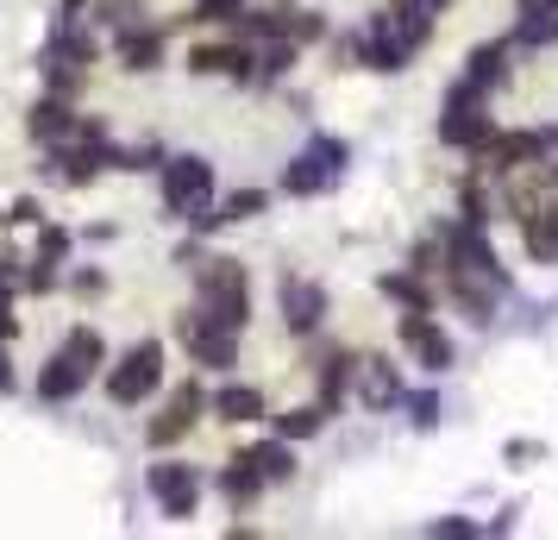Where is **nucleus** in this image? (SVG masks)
<instances>
[{
    "label": "nucleus",
    "instance_id": "f257e3e1",
    "mask_svg": "<svg viewBox=\"0 0 558 540\" xmlns=\"http://www.w3.org/2000/svg\"><path fill=\"white\" fill-rule=\"evenodd\" d=\"M439 232H446V277H439V296H446L464 321L489 327L496 309H502V296H508V271H502V257H496V245H489V227L452 214V220H439Z\"/></svg>",
    "mask_w": 558,
    "mask_h": 540
},
{
    "label": "nucleus",
    "instance_id": "f03ea898",
    "mask_svg": "<svg viewBox=\"0 0 558 540\" xmlns=\"http://www.w3.org/2000/svg\"><path fill=\"white\" fill-rule=\"evenodd\" d=\"M433 32H439L433 13H414V7L383 0L377 13H371L357 32H345L332 51L345 57V63H357V70H371V76H402V70H414V63L427 57Z\"/></svg>",
    "mask_w": 558,
    "mask_h": 540
},
{
    "label": "nucleus",
    "instance_id": "7ed1b4c3",
    "mask_svg": "<svg viewBox=\"0 0 558 540\" xmlns=\"http://www.w3.org/2000/svg\"><path fill=\"white\" fill-rule=\"evenodd\" d=\"M489 139H496V95L477 88L471 76H452L446 95H439V145L477 157Z\"/></svg>",
    "mask_w": 558,
    "mask_h": 540
},
{
    "label": "nucleus",
    "instance_id": "20e7f679",
    "mask_svg": "<svg viewBox=\"0 0 558 540\" xmlns=\"http://www.w3.org/2000/svg\"><path fill=\"white\" fill-rule=\"evenodd\" d=\"M195 302L227 327H252V271L239 257H202L195 264Z\"/></svg>",
    "mask_w": 558,
    "mask_h": 540
},
{
    "label": "nucleus",
    "instance_id": "39448f33",
    "mask_svg": "<svg viewBox=\"0 0 558 540\" xmlns=\"http://www.w3.org/2000/svg\"><path fill=\"white\" fill-rule=\"evenodd\" d=\"M558 157V127L553 120H539V127H496V139L483 145L471 164H477L483 177H514V170H533V164H546Z\"/></svg>",
    "mask_w": 558,
    "mask_h": 540
},
{
    "label": "nucleus",
    "instance_id": "423d86ee",
    "mask_svg": "<svg viewBox=\"0 0 558 540\" xmlns=\"http://www.w3.org/2000/svg\"><path fill=\"white\" fill-rule=\"evenodd\" d=\"M345 164H352V145H345V139H332V132H314L302 152L282 164V195H295V202L327 195V189H339Z\"/></svg>",
    "mask_w": 558,
    "mask_h": 540
},
{
    "label": "nucleus",
    "instance_id": "0eeeda50",
    "mask_svg": "<svg viewBox=\"0 0 558 540\" xmlns=\"http://www.w3.org/2000/svg\"><path fill=\"white\" fill-rule=\"evenodd\" d=\"M396 346H402L408 364H421L427 377H446L458 364V346H452V334L439 327L433 309H396Z\"/></svg>",
    "mask_w": 558,
    "mask_h": 540
},
{
    "label": "nucleus",
    "instance_id": "6e6552de",
    "mask_svg": "<svg viewBox=\"0 0 558 540\" xmlns=\"http://www.w3.org/2000/svg\"><path fill=\"white\" fill-rule=\"evenodd\" d=\"M157 189H163V207H170L177 220H195L202 207H214V164H207L202 152L163 157V170H157Z\"/></svg>",
    "mask_w": 558,
    "mask_h": 540
},
{
    "label": "nucleus",
    "instance_id": "1a4fd4ad",
    "mask_svg": "<svg viewBox=\"0 0 558 540\" xmlns=\"http://www.w3.org/2000/svg\"><path fill=\"white\" fill-rule=\"evenodd\" d=\"M163 389V339H138L126 359L107 371V403L113 409H145Z\"/></svg>",
    "mask_w": 558,
    "mask_h": 540
},
{
    "label": "nucleus",
    "instance_id": "9d476101",
    "mask_svg": "<svg viewBox=\"0 0 558 540\" xmlns=\"http://www.w3.org/2000/svg\"><path fill=\"white\" fill-rule=\"evenodd\" d=\"M177 339H182V352H189V364H202V371H232L239 364V327L214 321L202 302L177 314Z\"/></svg>",
    "mask_w": 558,
    "mask_h": 540
},
{
    "label": "nucleus",
    "instance_id": "9b49d317",
    "mask_svg": "<svg viewBox=\"0 0 558 540\" xmlns=\"http://www.w3.org/2000/svg\"><path fill=\"white\" fill-rule=\"evenodd\" d=\"M145 490H151V503L170 521H189V515L202 509V471L189 459H157L151 471H145Z\"/></svg>",
    "mask_w": 558,
    "mask_h": 540
},
{
    "label": "nucleus",
    "instance_id": "f8f14e48",
    "mask_svg": "<svg viewBox=\"0 0 558 540\" xmlns=\"http://www.w3.org/2000/svg\"><path fill=\"white\" fill-rule=\"evenodd\" d=\"M207 409H214V403H207V389L195 384V377H189V384H177L170 396H163V409H157V421L145 428V446H157V453H163V446H177V440H189V434H195V421H202Z\"/></svg>",
    "mask_w": 558,
    "mask_h": 540
},
{
    "label": "nucleus",
    "instance_id": "ddd939ff",
    "mask_svg": "<svg viewBox=\"0 0 558 540\" xmlns=\"http://www.w3.org/2000/svg\"><path fill=\"white\" fill-rule=\"evenodd\" d=\"M402 396H408V377H402V364L389 359V352H364V359H357V384H352L357 409L389 415V409H402Z\"/></svg>",
    "mask_w": 558,
    "mask_h": 540
},
{
    "label": "nucleus",
    "instance_id": "4468645a",
    "mask_svg": "<svg viewBox=\"0 0 558 540\" xmlns=\"http://www.w3.org/2000/svg\"><path fill=\"white\" fill-rule=\"evenodd\" d=\"M277 309H282V327H289L295 339H314L320 327H327L332 302H327V289L314 284V277H295V271H289V277L277 284Z\"/></svg>",
    "mask_w": 558,
    "mask_h": 540
},
{
    "label": "nucleus",
    "instance_id": "2eb2a0df",
    "mask_svg": "<svg viewBox=\"0 0 558 540\" xmlns=\"http://www.w3.org/2000/svg\"><path fill=\"white\" fill-rule=\"evenodd\" d=\"M357 359H364V352H352V346H332V352H320V364H314V403H320L327 415H339L345 403H352Z\"/></svg>",
    "mask_w": 558,
    "mask_h": 540
},
{
    "label": "nucleus",
    "instance_id": "dca6fc26",
    "mask_svg": "<svg viewBox=\"0 0 558 540\" xmlns=\"http://www.w3.org/2000/svg\"><path fill=\"white\" fill-rule=\"evenodd\" d=\"M508 45L514 51H553L558 45V0H514Z\"/></svg>",
    "mask_w": 558,
    "mask_h": 540
},
{
    "label": "nucleus",
    "instance_id": "f3484780",
    "mask_svg": "<svg viewBox=\"0 0 558 540\" xmlns=\"http://www.w3.org/2000/svg\"><path fill=\"white\" fill-rule=\"evenodd\" d=\"M514 45H508V32L502 38H483V45H471V51H464V70H458V76H471L477 82V88H489V95H502L508 82H514Z\"/></svg>",
    "mask_w": 558,
    "mask_h": 540
},
{
    "label": "nucleus",
    "instance_id": "a211bd4d",
    "mask_svg": "<svg viewBox=\"0 0 558 540\" xmlns=\"http://www.w3.org/2000/svg\"><path fill=\"white\" fill-rule=\"evenodd\" d=\"M26 132L38 139V145H51L57 152V145H70V139L82 132V120H76V107L63 101V95H45V101L26 113Z\"/></svg>",
    "mask_w": 558,
    "mask_h": 540
},
{
    "label": "nucleus",
    "instance_id": "6ab92c4d",
    "mask_svg": "<svg viewBox=\"0 0 558 540\" xmlns=\"http://www.w3.org/2000/svg\"><path fill=\"white\" fill-rule=\"evenodd\" d=\"M514 232H521V252H527V264H546V271H553V264H558V202L533 207L527 220H514Z\"/></svg>",
    "mask_w": 558,
    "mask_h": 540
},
{
    "label": "nucleus",
    "instance_id": "aec40b11",
    "mask_svg": "<svg viewBox=\"0 0 558 540\" xmlns=\"http://www.w3.org/2000/svg\"><path fill=\"white\" fill-rule=\"evenodd\" d=\"M88 377H95V364H82L76 352L63 346V352L38 371V396H45V403H70V396H82V389H88Z\"/></svg>",
    "mask_w": 558,
    "mask_h": 540
},
{
    "label": "nucleus",
    "instance_id": "412c9836",
    "mask_svg": "<svg viewBox=\"0 0 558 540\" xmlns=\"http://www.w3.org/2000/svg\"><path fill=\"white\" fill-rule=\"evenodd\" d=\"M377 289H383V302H396V309H439V284L421 277V271H408V264L383 271Z\"/></svg>",
    "mask_w": 558,
    "mask_h": 540
},
{
    "label": "nucleus",
    "instance_id": "4be33fe9",
    "mask_svg": "<svg viewBox=\"0 0 558 540\" xmlns=\"http://www.w3.org/2000/svg\"><path fill=\"white\" fill-rule=\"evenodd\" d=\"M207 403H214V421H227V428H245V421H264L270 415V403H264L257 384H220Z\"/></svg>",
    "mask_w": 558,
    "mask_h": 540
},
{
    "label": "nucleus",
    "instance_id": "5701e85b",
    "mask_svg": "<svg viewBox=\"0 0 558 540\" xmlns=\"http://www.w3.org/2000/svg\"><path fill=\"white\" fill-rule=\"evenodd\" d=\"M264 207H270V189H232L227 202H220V207H202L189 227H195V232H214V227H232V220H257Z\"/></svg>",
    "mask_w": 558,
    "mask_h": 540
},
{
    "label": "nucleus",
    "instance_id": "b1692460",
    "mask_svg": "<svg viewBox=\"0 0 558 540\" xmlns=\"http://www.w3.org/2000/svg\"><path fill=\"white\" fill-rule=\"evenodd\" d=\"M264 490H270V478L252 465V453H232V459L220 465V496H227L232 509H252Z\"/></svg>",
    "mask_w": 558,
    "mask_h": 540
},
{
    "label": "nucleus",
    "instance_id": "393cba45",
    "mask_svg": "<svg viewBox=\"0 0 558 540\" xmlns=\"http://www.w3.org/2000/svg\"><path fill=\"white\" fill-rule=\"evenodd\" d=\"M113 51H120V70H132V76H145V70H157L163 63V32L145 20V26H126L120 38H113Z\"/></svg>",
    "mask_w": 558,
    "mask_h": 540
},
{
    "label": "nucleus",
    "instance_id": "a878e982",
    "mask_svg": "<svg viewBox=\"0 0 558 540\" xmlns=\"http://www.w3.org/2000/svg\"><path fill=\"white\" fill-rule=\"evenodd\" d=\"M252 465L270 478V484H289V478H295V440H282V434L257 440V446H252Z\"/></svg>",
    "mask_w": 558,
    "mask_h": 540
},
{
    "label": "nucleus",
    "instance_id": "bb28decb",
    "mask_svg": "<svg viewBox=\"0 0 558 540\" xmlns=\"http://www.w3.org/2000/svg\"><path fill=\"white\" fill-rule=\"evenodd\" d=\"M332 415L320 409V403H302V409H282V415H270V434H282V440H314L320 428H327Z\"/></svg>",
    "mask_w": 558,
    "mask_h": 540
},
{
    "label": "nucleus",
    "instance_id": "cd10ccee",
    "mask_svg": "<svg viewBox=\"0 0 558 540\" xmlns=\"http://www.w3.org/2000/svg\"><path fill=\"white\" fill-rule=\"evenodd\" d=\"M402 409H408V428H414V434H433V428L446 421V403H439V389H408Z\"/></svg>",
    "mask_w": 558,
    "mask_h": 540
},
{
    "label": "nucleus",
    "instance_id": "c85d7f7f",
    "mask_svg": "<svg viewBox=\"0 0 558 540\" xmlns=\"http://www.w3.org/2000/svg\"><path fill=\"white\" fill-rule=\"evenodd\" d=\"M245 7H252V0H189L182 20H189V26H232Z\"/></svg>",
    "mask_w": 558,
    "mask_h": 540
},
{
    "label": "nucleus",
    "instance_id": "c756f323",
    "mask_svg": "<svg viewBox=\"0 0 558 540\" xmlns=\"http://www.w3.org/2000/svg\"><path fill=\"white\" fill-rule=\"evenodd\" d=\"M95 13H101V26H113V32L145 26V0H101Z\"/></svg>",
    "mask_w": 558,
    "mask_h": 540
},
{
    "label": "nucleus",
    "instance_id": "7c9ffc66",
    "mask_svg": "<svg viewBox=\"0 0 558 540\" xmlns=\"http://www.w3.org/2000/svg\"><path fill=\"white\" fill-rule=\"evenodd\" d=\"M63 346H70V352H76L82 364H95V371L107 364V339L95 334V327H70V339H63Z\"/></svg>",
    "mask_w": 558,
    "mask_h": 540
},
{
    "label": "nucleus",
    "instance_id": "2f4dec72",
    "mask_svg": "<svg viewBox=\"0 0 558 540\" xmlns=\"http://www.w3.org/2000/svg\"><path fill=\"white\" fill-rule=\"evenodd\" d=\"M427 535H439V540H446V535H452V540H471V535H483V528L471 521V515H439V521H427Z\"/></svg>",
    "mask_w": 558,
    "mask_h": 540
},
{
    "label": "nucleus",
    "instance_id": "473e14b6",
    "mask_svg": "<svg viewBox=\"0 0 558 540\" xmlns=\"http://www.w3.org/2000/svg\"><path fill=\"white\" fill-rule=\"evenodd\" d=\"M120 170H163V152L157 145H132V152H120Z\"/></svg>",
    "mask_w": 558,
    "mask_h": 540
},
{
    "label": "nucleus",
    "instance_id": "72a5a7b5",
    "mask_svg": "<svg viewBox=\"0 0 558 540\" xmlns=\"http://www.w3.org/2000/svg\"><path fill=\"white\" fill-rule=\"evenodd\" d=\"M539 453H546V446H539V440H508V446H502V459H514V465L539 459Z\"/></svg>",
    "mask_w": 558,
    "mask_h": 540
},
{
    "label": "nucleus",
    "instance_id": "f704fd0d",
    "mask_svg": "<svg viewBox=\"0 0 558 540\" xmlns=\"http://www.w3.org/2000/svg\"><path fill=\"white\" fill-rule=\"evenodd\" d=\"M396 7H414V13H433L439 20V13H452L458 0H396Z\"/></svg>",
    "mask_w": 558,
    "mask_h": 540
},
{
    "label": "nucleus",
    "instance_id": "c9c22d12",
    "mask_svg": "<svg viewBox=\"0 0 558 540\" xmlns=\"http://www.w3.org/2000/svg\"><path fill=\"white\" fill-rule=\"evenodd\" d=\"M76 289H82V296H101V289H107V277H101V271H82V277H76Z\"/></svg>",
    "mask_w": 558,
    "mask_h": 540
},
{
    "label": "nucleus",
    "instance_id": "e433bc0d",
    "mask_svg": "<svg viewBox=\"0 0 558 540\" xmlns=\"http://www.w3.org/2000/svg\"><path fill=\"white\" fill-rule=\"evenodd\" d=\"M0 389H13V371H7V352H0Z\"/></svg>",
    "mask_w": 558,
    "mask_h": 540
}]
</instances>
